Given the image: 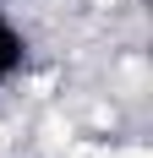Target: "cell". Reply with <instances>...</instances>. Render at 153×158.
<instances>
[{"label": "cell", "mask_w": 153, "mask_h": 158, "mask_svg": "<svg viewBox=\"0 0 153 158\" xmlns=\"http://www.w3.org/2000/svg\"><path fill=\"white\" fill-rule=\"evenodd\" d=\"M76 158H153L148 147H76Z\"/></svg>", "instance_id": "cell-1"}, {"label": "cell", "mask_w": 153, "mask_h": 158, "mask_svg": "<svg viewBox=\"0 0 153 158\" xmlns=\"http://www.w3.org/2000/svg\"><path fill=\"white\" fill-rule=\"evenodd\" d=\"M93 6H120V0H93Z\"/></svg>", "instance_id": "cell-2"}]
</instances>
